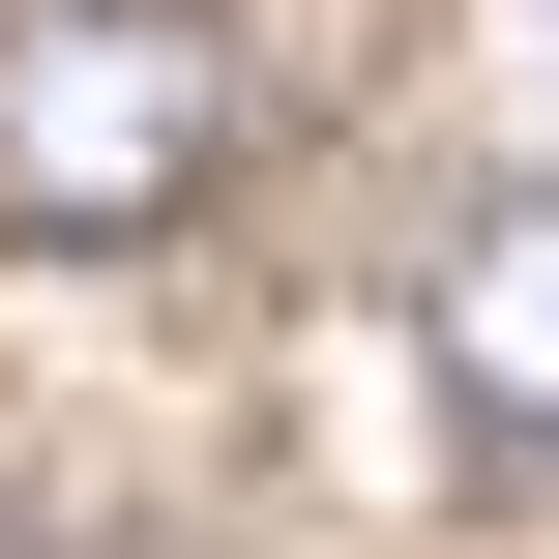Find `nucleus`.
<instances>
[{
  "instance_id": "nucleus-1",
  "label": "nucleus",
  "mask_w": 559,
  "mask_h": 559,
  "mask_svg": "<svg viewBox=\"0 0 559 559\" xmlns=\"http://www.w3.org/2000/svg\"><path fill=\"white\" fill-rule=\"evenodd\" d=\"M206 177H236L206 0H0V236H177Z\"/></svg>"
},
{
  "instance_id": "nucleus-2",
  "label": "nucleus",
  "mask_w": 559,
  "mask_h": 559,
  "mask_svg": "<svg viewBox=\"0 0 559 559\" xmlns=\"http://www.w3.org/2000/svg\"><path fill=\"white\" fill-rule=\"evenodd\" d=\"M442 413H472L501 472H559V177H501V206L442 236Z\"/></svg>"
},
{
  "instance_id": "nucleus-3",
  "label": "nucleus",
  "mask_w": 559,
  "mask_h": 559,
  "mask_svg": "<svg viewBox=\"0 0 559 559\" xmlns=\"http://www.w3.org/2000/svg\"><path fill=\"white\" fill-rule=\"evenodd\" d=\"M531 29H559V0H531Z\"/></svg>"
}]
</instances>
